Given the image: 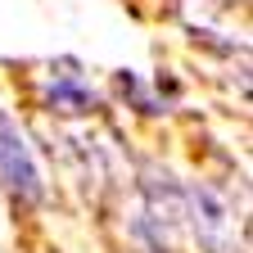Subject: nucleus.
Segmentation results:
<instances>
[{"label":"nucleus","instance_id":"1","mask_svg":"<svg viewBox=\"0 0 253 253\" xmlns=\"http://www.w3.org/2000/svg\"><path fill=\"white\" fill-rule=\"evenodd\" d=\"M185 221L195 226L204 253H240L235 244V217H231V204L217 195L208 181H195L185 190Z\"/></svg>","mask_w":253,"mask_h":253},{"label":"nucleus","instance_id":"2","mask_svg":"<svg viewBox=\"0 0 253 253\" xmlns=\"http://www.w3.org/2000/svg\"><path fill=\"white\" fill-rule=\"evenodd\" d=\"M0 181L23 204H37L45 195L41 168H37V158H32V149H27V140H23V131L14 126L9 113H0Z\"/></svg>","mask_w":253,"mask_h":253},{"label":"nucleus","instance_id":"3","mask_svg":"<svg viewBox=\"0 0 253 253\" xmlns=\"http://www.w3.org/2000/svg\"><path fill=\"white\" fill-rule=\"evenodd\" d=\"M50 104H54L59 113H90L95 95H90L82 82H73V77H59V82L50 86Z\"/></svg>","mask_w":253,"mask_h":253}]
</instances>
